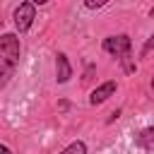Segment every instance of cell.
Listing matches in <instances>:
<instances>
[{
	"instance_id": "1",
	"label": "cell",
	"mask_w": 154,
	"mask_h": 154,
	"mask_svg": "<svg viewBox=\"0 0 154 154\" xmlns=\"http://www.w3.org/2000/svg\"><path fill=\"white\" fill-rule=\"evenodd\" d=\"M19 65V38L14 34L0 36V89L7 87V82L14 77V70Z\"/></svg>"
},
{
	"instance_id": "2",
	"label": "cell",
	"mask_w": 154,
	"mask_h": 154,
	"mask_svg": "<svg viewBox=\"0 0 154 154\" xmlns=\"http://www.w3.org/2000/svg\"><path fill=\"white\" fill-rule=\"evenodd\" d=\"M130 48H132V41H130V36L128 34H118V36H106L103 38V51L106 53H111V55H128L130 53Z\"/></svg>"
},
{
	"instance_id": "3",
	"label": "cell",
	"mask_w": 154,
	"mask_h": 154,
	"mask_svg": "<svg viewBox=\"0 0 154 154\" xmlns=\"http://www.w3.org/2000/svg\"><path fill=\"white\" fill-rule=\"evenodd\" d=\"M34 17H36V10H34V2H19V7L14 10L12 19H14V26L17 31H26L31 24H34Z\"/></svg>"
},
{
	"instance_id": "4",
	"label": "cell",
	"mask_w": 154,
	"mask_h": 154,
	"mask_svg": "<svg viewBox=\"0 0 154 154\" xmlns=\"http://www.w3.org/2000/svg\"><path fill=\"white\" fill-rule=\"evenodd\" d=\"M116 94V82L113 79H108V82H103V84H99L94 91H91V96H89V103L91 106H99V103H103L108 96H113Z\"/></svg>"
},
{
	"instance_id": "5",
	"label": "cell",
	"mask_w": 154,
	"mask_h": 154,
	"mask_svg": "<svg viewBox=\"0 0 154 154\" xmlns=\"http://www.w3.org/2000/svg\"><path fill=\"white\" fill-rule=\"evenodd\" d=\"M70 77H72V65H70L65 53H58L55 55V79H58V84H65Z\"/></svg>"
},
{
	"instance_id": "6",
	"label": "cell",
	"mask_w": 154,
	"mask_h": 154,
	"mask_svg": "<svg viewBox=\"0 0 154 154\" xmlns=\"http://www.w3.org/2000/svg\"><path fill=\"white\" fill-rule=\"evenodd\" d=\"M137 147H142L144 152H154V128H144L137 137H135Z\"/></svg>"
},
{
	"instance_id": "7",
	"label": "cell",
	"mask_w": 154,
	"mask_h": 154,
	"mask_svg": "<svg viewBox=\"0 0 154 154\" xmlns=\"http://www.w3.org/2000/svg\"><path fill=\"white\" fill-rule=\"evenodd\" d=\"M60 154H87V144H84L82 140H75V142H70Z\"/></svg>"
},
{
	"instance_id": "8",
	"label": "cell",
	"mask_w": 154,
	"mask_h": 154,
	"mask_svg": "<svg viewBox=\"0 0 154 154\" xmlns=\"http://www.w3.org/2000/svg\"><path fill=\"white\" fill-rule=\"evenodd\" d=\"M106 2H111V0H84V7H89V10H99V7H103Z\"/></svg>"
},
{
	"instance_id": "9",
	"label": "cell",
	"mask_w": 154,
	"mask_h": 154,
	"mask_svg": "<svg viewBox=\"0 0 154 154\" xmlns=\"http://www.w3.org/2000/svg\"><path fill=\"white\" fill-rule=\"evenodd\" d=\"M152 48H154V34H152V36H149V41H147V46H144V51H142V53H144V55H147V53H149V51H152Z\"/></svg>"
},
{
	"instance_id": "10",
	"label": "cell",
	"mask_w": 154,
	"mask_h": 154,
	"mask_svg": "<svg viewBox=\"0 0 154 154\" xmlns=\"http://www.w3.org/2000/svg\"><path fill=\"white\" fill-rule=\"evenodd\" d=\"M0 154H12V152H10V147H5V144H0Z\"/></svg>"
},
{
	"instance_id": "11",
	"label": "cell",
	"mask_w": 154,
	"mask_h": 154,
	"mask_svg": "<svg viewBox=\"0 0 154 154\" xmlns=\"http://www.w3.org/2000/svg\"><path fill=\"white\" fill-rule=\"evenodd\" d=\"M29 2H34V5H46L48 0H29Z\"/></svg>"
},
{
	"instance_id": "12",
	"label": "cell",
	"mask_w": 154,
	"mask_h": 154,
	"mask_svg": "<svg viewBox=\"0 0 154 154\" xmlns=\"http://www.w3.org/2000/svg\"><path fill=\"white\" fill-rule=\"evenodd\" d=\"M149 17H154V7H152V10H149Z\"/></svg>"
},
{
	"instance_id": "13",
	"label": "cell",
	"mask_w": 154,
	"mask_h": 154,
	"mask_svg": "<svg viewBox=\"0 0 154 154\" xmlns=\"http://www.w3.org/2000/svg\"><path fill=\"white\" fill-rule=\"evenodd\" d=\"M152 89H154V77H152Z\"/></svg>"
}]
</instances>
